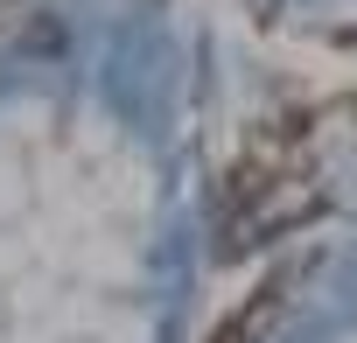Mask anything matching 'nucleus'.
I'll list each match as a JSON object with an SVG mask.
<instances>
[{
    "label": "nucleus",
    "instance_id": "f257e3e1",
    "mask_svg": "<svg viewBox=\"0 0 357 343\" xmlns=\"http://www.w3.org/2000/svg\"><path fill=\"white\" fill-rule=\"evenodd\" d=\"M294 280H301V266H273L204 343H266L273 336V322H280V308H287V294H294Z\"/></svg>",
    "mask_w": 357,
    "mask_h": 343
}]
</instances>
